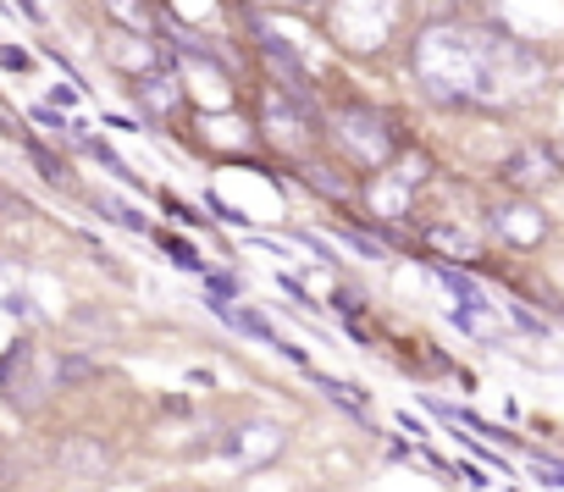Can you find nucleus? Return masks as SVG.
I'll return each mask as SVG.
<instances>
[{"instance_id":"obj_5","label":"nucleus","mask_w":564,"mask_h":492,"mask_svg":"<svg viewBox=\"0 0 564 492\" xmlns=\"http://www.w3.org/2000/svg\"><path fill=\"white\" fill-rule=\"evenodd\" d=\"M503 177H509L514 188H536V183H553L558 166H553V155H547L542 144H531V150H520V155L503 166Z\"/></svg>"},{"instance_id":"obj_19","label":"nucleus","mask_w":564,"mask_h":492,"mask_svg":"<svg viewBox=\"0 0 564 492\" xmlns=\"http://www.w3.org/2000/svg\"><path fill=\"white\" fill-rule=\"evenodd\" d=\"M415 7H421V18H426V23H448L459 0H415Z\"/></svg>"},{"instance_id":"obj_13","label":"nucleus","mask_w":564,"mask_h":492,"mask_svg":"<svg viewBox=\"0 0 564 492\" xmlns=\"http://www.w3.org/2000/svg\"><path fill=\"white\" fill-rule=\"evenodd\" d=\"M338 238H344V243H355V250H360L366 261H388V243H382V238H371V232H360V227H338Z\"/></svg>"},{"instance_id":"obj_20","label":"nucleus","mask_w":564,"mask_h":492,"mask_svg":"<svg viewBox=\"0 0 564 492\" xmlns=\"http://www.w3.org/2000/svg\"><path fill=\"white\" fill-rule=\"evenodd\" d=\"M106 12H111L117 23H139V18H144V0H106Z\"/></svg>"},{"instance_id":"obj_2","label":"nucleus","mask_w":564,"mask_h":492,"mask_svg":"<svg viewBox=\"0 0 564 492\" xmlns=\"http://www.w3.org/2000/svg\"><path fill=\"white\" fill-rule=\"evenodd\" d=\"M333 133H338V144H344V155L355 161V166H366V172H377V166H388V155H393V122L377 111V106H344V111H333Z\"/></svg>"},{"instance_id":"obj_4","label":"nucleus","mask_w":564,"mask_h":492,"mask_svg":"<svg viewBox=\"0 0 564 492\" xmlns=\"http://www.w3.org/2000/svg\"><path fill=\"white\" fill-rule=\"evenodd\" d=\"M133 100H139L150 117H172L177 100H183V89H177L172 73H139V78H133Z\"/></svg>"},{"instance_id":"obj_18","label":"nucleus","mask_w":564,"mask_h":492,"mask_svg":"<svg viewBox=\"0 0 564 492\" xmlns=\"http://www.w3.org/2000/svg\"><path fill=\"white\" fill-rule=\"evenodd\" d=\"M89 376H95V365H89V360H78V354L56 365V382H89Z\"/></svg>"},{"instance_id":"obj_21","label":"nucleus","mask_w":564,"mask_h":492,"mask_svg":"<svg viewBox=\"0 0 564 492\" xmlns=\"http://www.w3.org/2000/svg\"><path fill=\"white\" fill-rule=\"evenodd\" d=\"M0 67H12V73H29V56L12 51V45H0Z\"/></svg>"},{"instance_id":"obj_10","label":"nucleus","mask_w":564,"mask_h":492,"mask_svg":"<svg viewBox=\"0 0 564 492\" xmlns=\"http://www.w3.org/2000/svg\"><path fill=\"white\" fill-rule=\"evenodd\" d=\"M62 464L78 470V475H106V448L100 442H67L62 448Z\"/></svg>"},{"instance_id":"obj_12","label":"nucleus","mask_w":564,"mask_h":492,"mask_svg":"<svg viewBox=\"0 0 564 492\" xmlns=\"http://www.w3.org/2000/svg\"><path fill=\"white\" fill-rule=\"evenodd\" d=\"M305 177L316 183V188H327V194H338V199H349V188H355V177H338L327 161H305Z\"/></svg>"},{"instance_id":"obj_7","label":"nucleus","mask_w":564,"mask_h":492,"mask_svg":"<svg viewBox=\"0 0 564 492\" xmlns=\"http://www.w3.org/2000/svg\"><path fill=\"white\" fill-rule=\"evenodd\" d=\"M210 310H216V316H221L227 327H238V332H249V338H260V343H276L282 354H294L289 343H282V338H276V327H271L265 316H254V310H238L232 299H227V305H210ZM294 360H300V354H294Z\"/></svg>"},{"instance_id":"obj_9","label":"nucleus","mask_w":564,"mask_h":492,"mask_svg":"<svg viewBox=\"0 0 564 492\" xmlns=\"http://www.w3.org/2000/svg\"><path fill=\"white\" fill-rule=\"evenodd\" d=\"M232 448H238L243 459H271V453L282 448V431H276V426H243V431L232 437Z\"/></svg>"},{"instance_id":"obj_25","label":"nucleus","mask_w":564,"mask_h":492,"mask_svg":"<svg viewBox=\"0 0 564 492\" xmlns=\"http://www.w3.org/2000/svg\"><path fill=\"white\" fill-rule=\"evenodd\" d=\"M338 310L355 316V310H360V294H355V288H338Z\"/></svg>"},{"instance_id":"obj_17","label":"nucleus","mask_w":564,"mask_h":492,"mask_svg":"<svg viewBox=\"0 0 564 492\" xmlns=\"http://www.w3.org/2000/svg\"><path fill=\"white\" fill-rule=\"evenodd\" d=\"M29 155H34V166H40V172H45L51 183H67V166H62V161H56L51 150H40V144H29Z\"/></svg>"},{"instance_id":"obj_16","label":"nucleus","mask_w":564,"mask_h":492,"mask_svg":"<svg viewBox=\"0 0 564 492\" xmlns=\"http://www.w3.org/2000/svg\"><path fill=\"white\" fill-rule=\"evenodd\" d=\"M161 250L172 255V266H183V272H199V255L188 250V243H183V238H172V232H161Z\"/></svg>"},{"instance_id":"obj_6","label":"nucleus","mask_w":564,"mask_h":492,"mask_svg":"<svg viewBox=\"0 0 564 492\" xmlns=\"http://www.w3.org/2000/svg\"><path fill=\"white\" fill-rule=\"evenodd\" d=\"M492 221H498L514 243H536V238L547 232V221H542L536 205H503V210H492Z\"/></svg>"},{"instance_id":"obj_14","label":"nucleus","mask_w":564,"mask_h":492,"mask_svg":"<svg viewBox=\"0 0 564 492\" xmlns=\"http://www.w3.org/2000/svg\"><path fill=\"white\" fill-rule=\"evenodd\" d=\"M95 205H100V210H106L117 227H128V232H144V227H150V221H144V216H139L128 199H95Z\"/></svg>"},{"instance_id":"obj_11","label":"nucleus","mask_w":564,"mask_h":492,"mask_svg":"<svg viewBox=\"0 0 564 492\" xmlns=\"http://www.w3.org/2000/svg\"><path fill=\"white\" fill-rule=\"evenodd\" d=\"M432 250H448L454 261H476V238L459 227H432Z\"/></svg>"},{"instance_id":"obj_3","label":"nucleus","mask_w":564,"mask_h":492,"mask_svg":"<svg viewBox=\"0 0 564 492\" xmlns=\"http://www.w3.org/2000/svg\"><path fill=\"white\" fill-rule=\"evenodd\" d=\"M399 23V0H333V40L355 56H371L388 45Z\"/></svg>"},{"instance_id":"obj_23","label":"nucleus","mask_w":564,"mask_h":492,"mask_svg":"<svg viewBox=\"0 0 564 492\" xmlns=\"http://www.w3.org/2000/svg\"><path fill=\"white\" fill-rule=\"evenodd\" d=\"M536 470H542V481H553V486H564V464H553V459H531Z\"/></svg>"},{"instance_id":"obj_1","label":"nucleus","mask_w":564,"mask_h":492,"mask_svg":"<svg viewBox=\"0 0 564 492\" xmlns=\"http://www.w3.org/2000/svg\"><path fill=\"white\" fill-rule=\"evenodd\" d=\"M415 78L443 106H509L542 84V62L498 29L426 23L415 40Z\"/></svg>"},{"instance_id":"obj_15","label":"nucleus","mask_w":564,"mask_h":492,"mask_svg":"<svg viewBox=\"0 0 564 492\" xmlns=\"http://www.w3.org/2000/svg\"><path fill=\"white\" fill-rule=\"evenodd\" d=\"M316 387H322L327 398H338L344 409H355V415L366 420V398H360V393H349V387H344V382H333V376H316Z\"/></svg>"},{"instance_id":"obj_24","label":"nucleus","mask_w":564,"mask_h":492,"mask_svg":"<svg viewBox=\"0 0 564 492\" xmlns=\"http://www.w3.org/2000/svg\"><path fill=\"white\" fill-rule=\"evenodd\" d=\"M34 122H40V128H51V133H62V128H67V122H62L51 106H40V111H34Z\"/></svg>"},{"instance_id":"obj_22","label":"nucleus","mask_w":564,"mask_h":492,"mask_svg":"<svg viewBox=\"0 0 564 492\" xmlns=\"http://www.w3.org/2000/svg\"><path fill=\"white\" fill-rule=\"evenodd\" d=\"M260 7H276V12H311L322 0H260Z\"/></svg>"},{"instance_id":"obj_8","label":"nucleus","mask_w":564,"mask_h":492,"mask_svg":"<svg viewBox=\"0 0 564 492\" xmlns=\"http://www.w3.org/2000/svg\"><path fill=\"white\" fill-rule=\"evenodd\" d=\"M265 117H271V139H289V144H300V139L311 133V128L300 122V111L289 106V95H276V89L265 95Z\"/></svg>"},{"instance_id":"obj_26","label":"nucleus","mask_w":564,"mask_h":492,"mask_svg":"<svg viewBox=\"0 0 564 492\" xmlns=\"http://www.w3.org/2000/svg\"><path fill=\"white\" fill-rule=\"evenodd\" d=\"M18 7H23V12H29V18H40V7H34V0H18Z\"/></svg>"}]
</instances>
